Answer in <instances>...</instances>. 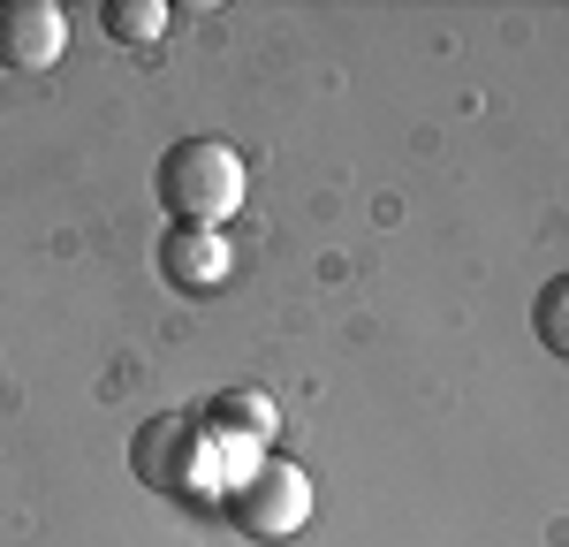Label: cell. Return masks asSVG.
Instances as JSON below:
<instances>
[{
    "mask_svg": "<svg viewBox=\"0 0 569 547\" xmlns=\"http://www.w3.org/2000/svg\"><path fill=\"white\" fill-rule=\"evenodd\" d=\"M531 335H539L555 358H569V274H555V281L531 297Z\"/></svg>",
    "mask_w": 569,
    "mask_h": 547,
    "instance_id": "obj_7",
    "label": "cell"
},
{
    "mask_svg": "<svg viewBox=\"0 0 569 547\" xmlns=\"http://www.w3.org/2000/svg\"><path fill=\"white\" fill-rule=\"evenodd\" d=\"M198 418H206L213 441H251V449H266L273 426H281V418H273V396H259V388H228V396H213Z\"/></svg>",
    "mask_w": 569,
    "mask_h": 547,
    "instance_id": "obj_6",
    "label": "cell"
},
{
    "mask_svg": "<svg viewBox=\"0 0 569 547\" xmlns=\"http://www.w3.org/2000/svg\"><path fill=\"white\" fill-rule=\"evenodd\" d=\"M206 456H213V441H206V418L198 410H160V418L137 426V441H130L137 479L152 495H176V501H198L213 487L206 479Z\"/></svg>",
    "mask_w": 569,
    "mask_h": 547,
    "instance_id": "obj_2",
    "label": "cell"
},
{
    "mask_svg": "<svg viewBox=\"0 0 569 547\" xmlns=\"http://www.w3.org/2000/svg\"><path fill=\"white\" fill-rule=\"evenodd\" d=\"M243 152L228 137H182L160 160V206L176 213V228H220L228 213H243Z\"/></svg>",
    "mask_w": 569,
    "mask_h": 547,
    "instance_id": "obj_1",
    "label": "cell"
},
{
    "mask_svg": "<svg viewBox=\"0 0 569 547\" xmlns=\"http://www.w3.org/2000/svg\"><path fill=\"white\" fill-rule=\"evenodd\" d=\"M107 31L130 46H152L168 31V0H107Z\"/></svg>",
    "mask_w": 569,
    "mask_h": 547,
    "instance_id": "obj_8",
    "label": "cell"
},
{
    "mask_svg": "<svg viewBox=\"0 0 569 547\" xmlns=\"http://www.w3.org/2000/svg\"><path fill=\"white\" fill-rule=\"evenodd\" d=\"M220 501H228V517L251 540H297L311 525V479H305V464H289V456H266L259 471L243 487H228Z\"/></svg>",
    "mask_w": 569,
    "mask_h": 547,
    "instance_id": "obj_3",
    "label": "cell"
},
{
    "mask_svg": "<svg viewBox=\"0 0 569 547\" xmlns=\"http://www.w3.org/2000/svg\"><path fill=\"white\" fill-rule=\"evenodd\" d=\"M160 274L176 281V289H220L228 281V236L220 228H176L168 243H160Z\"/></svg>",
    "mask_w": 569,
    "mask_h": 547,
    "instance_id": "obj_5",
    "label": "cell"
},
{
    "mask_svg": "<svg viewBox=\"0 0 569 547\" xmlns=\"http://www.w3.org/2000/svg\"><path fill=\"white\" fill-rule=\"evenodd\" d=\"M61 46H69V16L53 0H0V69L39 77L61 61Z\"/></svg>",
    "mask_w": 569,
    "mask_h": 547,
    "instance_id": "obj_4",
    "label": "cell"
}]
</instances>
